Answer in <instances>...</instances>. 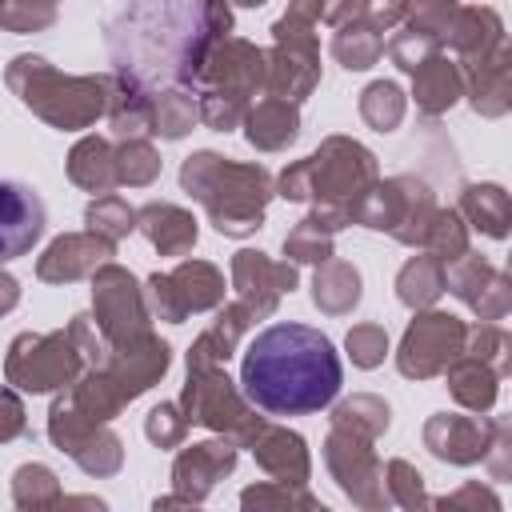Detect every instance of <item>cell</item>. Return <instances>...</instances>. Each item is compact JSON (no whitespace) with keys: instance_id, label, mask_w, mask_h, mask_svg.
<instances>
[{"instance_id":"1","label":"cell","mask_w":512,"mask_h":512,"mask_svg":"<svg viewBox=\"0 0 512 512\" xmlns=\"http://www.w3.org/2000/svg\"><path fill=\"white\" fill-rule=\"evenodd\" d=\"M244 396L272 416L320 412L340 392V356L320 328L308 324H272L248 352L240 372Z\"/></svg>"},{"instance_id":"2","label":"cell","mask_w":512,"mask_h":512,"mask_svg":"<svg viewBox=\"0 0 512 512\" xmlns=\"http://www.w3.org/2000/svg\"><path fill=\"white\" fill-rule=\"evenodd\" d=\"M44 232V200L16 180H0V264L24 256Z\"/></svg>"}]
</instances>
